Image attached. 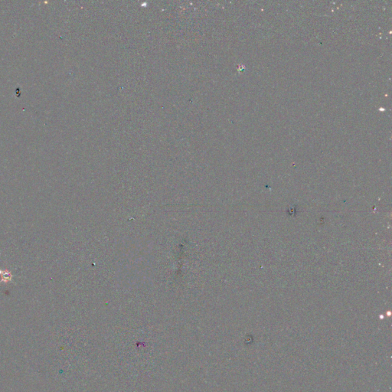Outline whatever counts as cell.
<instances>
[{"label":"cell","mask_w":392,"mask_h":392,"mask_svg":"<svg viewBox=\"0 0 392 392\" xmlns=\"http://www.w3.org/2000/svg\"><path fill=\"white\" fill-rule=\"evenodd\" d=\"M0 274L2 275V281L7 282V281L11 279V274H10L9 273H8V272H6V271L3 272L0 270Z\"/></svg>","instance_id":"cell-1"}]
</instances>
